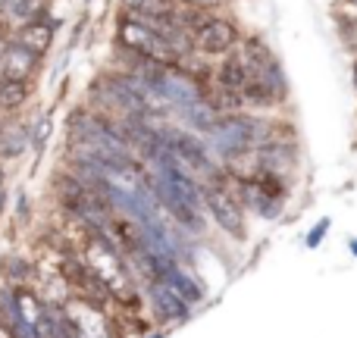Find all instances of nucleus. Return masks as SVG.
<instances>
[{"instance_id":"obj_1","label":"nucleus","mask_w":357,"mask_h":338,"mask_svg":"<svg viewBox=\"0 0 357 338\" xmlns=\"http://www.w3.org/2000/svg\"><path fill=\"white\" fill-rule=\"evenodd\" d=\"M204 207L210 210V216L216 220V226L226 229L232 238H245L248 222H245V207L232 191L222 185V178L216 182H204Z\"/></svg>"},{"instance_id":"obj_2","label":"nucleus","mask_w":357,"mask_h":338,"mask_svg":"<svg viewBox=\"0 0 357 338\" xmlns=\"http://www.w3.org/2000/svg\"><path fill=\"white\" fill-rule=\"evenodd\" d=\"M119 44L129 47V50H135V54H142V56H148V60H154L157 66H176L178 63L176 50L169 47L154 29L142 25L138 19L126 16L123 22H119Z\"/></svg>"},{"instance_id":"obj_3","label":"nucleus","mask_w":357,"mask_h":338,"mask_svg":"<svg viewBox=\"0 0 357 338\" xmlns=\"http://www.w3.org/2000/svg\"><path fill=\"white\" fill-rule=\"evenodd\" d=\"M167 135V141L173 144V154H176V160H182L185 167H191L195 172H201V176H207L210 182H216L220 178V169L213 167V160H210V154H207V148H204L201 141H197L191 132H163Z\"/></svg>"},{"instance_id":"obj_4","label":"nucleus","mask_w":357,"mask_h":338,"mask_svg":"<svg viewBox=\"0 0 357 338\" xmlns=\"http://www.w3.org/2000/svg\"><path fill=\"white\" fill-rule=\"evenodd\" d=\"M195 47H197V54H210V56L229 54V50L238 47V31H235V25L226 22V19L210 16L207 25L195 35Z\"/></svg>"},{"instance_id":"obj_5","label":"nucleus","mask_w":357,"mask_h":338,"mask_svg":"<svg viewBox=\"0 0 357 338\" xmlns=\"http://www.w3.org/2000/svg\"><path fill=\"white\" fill-rule=\"evenodd\" d=\"M235 185H238V194L235 197L241 201L245 210H254V213L264 216V220H276V216L282 213V201H279V197H270L254 178L235 176Z\"/></svg>"},{"instance_id":"obj_6","label":"nucleus","mask_w":357,"mask_h":338,"mask_svg":"<svg viewBox=\"0 0 357 338\" xmlns=\"http://www.w3.org/2000/svg\"><path fill=\"white\" fill-rule=\"evenodd\" d=\"M0 69H3V79L29 82L31 75L38 72V54H31V50L19 47L16 41H10L3 50V56H0Z\"/></svg>"},{"instance_id":"obj_7","label":"nucleus","mask_w":357,"mask_h":338,"mask_svg":"<svg viewBox=\"0 0 357 338\" xmlns=\"http://www.w3.org/2000/svg\"><path fill=\"white\" fill-rule=\"evenodd\" d=\"M148 295H151V304H154L157 316H160L163 323H178V320H185V316H188V304H185L182 298L169 289V285L151 282L148 285Z\"/></svg>"},{"instance_id":"obj_8","label":"nucleus","mask_w":357,"mask_h":338,"mask_svg":"<svg viewBox=\"0 0 357 338\" xmlns=\"http://www.w3.org/2000/svg\"><path fill=\"white\" fill-rule=\"evenodd\" d=\"M44 16V0H3L0 6V25L10 29H25L31 22H41Z\"/></svg>"},{"instance_id":"obj_9","label":"nucleus","mask_w":357,"mask_h":338,"mask_svg":"<svg viewBox=\"0 0 357 338\" xmlns=\"http://www.w3.org/2000/svg\"><path fill=\"white\" fill-rule=\"evenodd\" d=\"M248 82H251V75H248V69H245V63H241L238 54L226 56V60L220 63V69H216V85L232 91V94H238V98L245 94Z\"/></svg>"},{"instance_id":"obj_10","label":"nucleus","mask_w":357,"mask_h":338,"mask_svg":"<svg viewBox=\"0 0 357 338\" xmlns=\"http://www.w3.org/2000/svg\"><path fill=\"white\" fill-rule=\"evenodd\" d=\"M13 41H16L19 47H25V50H31V54L41 56L44 50L50 47V41H54V25L44 22V19L41 22H31V25H25V29H19Z\"/></svg>"},{"instance_id":"obj_11","label":"nucleus","mask_w":357,"mask_h":338,"mask_svg":"<svg viewBox=\"0 0 357 338\" xmlns=\"http://www.w3.org/2000/svg\"><path fill=\"white\" fill-rule=\"evenodd\" d=\"M126 16H173L176 0H123Z\"/></svg>"},{"instance_id":"obj_12","label":"nucleus","mask_w":357,"mask_h":338,"mask_svg":"<svg viewBox=\"0 0 357 338\" xmlns=\"http://www.w3.org/2000/svg\"><path fill=\"white\" fill-rule=\"evenodd\" d=\"M31 141V132L25 125H10L0 129V157H19Z\"/></svg>"},{"instance_id":"obj_13","label":"nucleus","mask_w":357,"mask_h":338,"mask_svg":"<svg viewBox=\"0 0 357 338\" xmlns=\"http://www.w3.org/2000/svg\"><path fill=\"white\" fill-rule=\"evenodd\" d=\"M29 98V82L19 79H0V110H16Z\"/></svg>"},{"instance_id":"obj_14","label":"nucleus","mask_w":357,"mask_h":338,"mask_svg":"<svg viewBox=\"0 0 357 338\" xmlns=\"http://www.w3.org/2000/svg\"><path fill=\"white\" fill-rule=\"evenodd\" d=\"M3 276H6V282L10 285H25L31 279V263L25 257H6V263H3Z\"/></svg>"},{"instance_id":"obj_15","label":"nucleus","mask_w":357,"mask_h":338,"mask_svg":"<svg viewBox=\"0 0 357 338\" xmlns=\"http://www.w3.org/2000/svg\"><path fill=\"white\" fill-rule=\"evenodd\" d=\"M339 29H342V41L357 56V16H339Z\"/></svg>"},{"instance_id":"obj_16","label":"nucleus","mask_w":357,"mask_h":338,"mask_svg":"<svg viewBox=\"0 0 357 338\" xmlns=\"http://www.w3.org/2000/svg\"><path fill=\"white\" fill-rule=\"evenodd\" d=\"M329 226H333V222H329V220H320V222H317V226H314V229H310V232H307V241H304V245H307V247H317V245H320L323 238H326Z\"/></svg>"},{"instance_id":"obj_17","label":"nucleus","mask_w":357,"mask_h":338,"mask_svg":"<svg viewBox=\"0 0 357 338\" xmlns=\"http://www.w3.org/2000/svg\"><path fill=\"white\" fill-rule=\"evenodd\" d=\"M47 135H50V123L44 119V123H38V125H35V135H31V141H35L38 148H41V144L47 141Z\"/></svg>"},{"instance_id":"obj_18","label":"nucleus","mask_w":357,"mask_h":338,"mask_svg":"<svg viewBox=\"0 0 357 338\" xmlns=\"http://www.w3.org/2000/svg\"><path fill=\"white\" fill-rule=\"evenodd\" d=\"M178 3L197 6V10H210V6H222V3H226V0H178Z\"/></svg>"},{"instance_id":"obj_19","label":"nucleus","mask_w":357,"mask_h":338,"mask_svg":"<svg viewBox=\"0 0 357 338\" xmlns=\"http://www.w3.org/2000/svg\"><path fill=\"white\" fill-rule=\"evenodd\" d=\"M351 254L357 257V238H351Z\"/></svg>"},{"instance_id":"obj_20","label":"nucleus","mask_w":357,"mask_h":338,"mask_svg":"<svg viewBox=\"0 0 357 338\" xmlns=\"http://www.w3.org/2000/svg\"><path fill=\"white\" fill-rule=\"evenodd\" d=\"M0 210H3V188H0Z\"/></svg>"},{"instance_id":"obj_21","label":"nucleus","mask_w":357,"mask_h":338,"mask_svg":"<svg viewBox=\"0 0 357 338\" xmlns=\"http://www.w3.org/2000/svg\"><path fill=\"white\" fill-rule=\"evenodd\" d=\"M0 188H3V169H0Z\"/></svg>"},{"instance_id":"obj_22","label":"nucleus","mask_w":357,"mask_h":338,"mask_svg":"<svg viewBox=\"0 0 357 338\" xmlns=\"http://www.w3.org/2000/svg\"><path fill=\"white\" fill-rule=\"evenodd\" d=\"M151 338H163V335H160V332H154V335H151Z\"/></svg>"}]
</instances>
